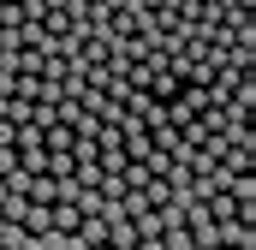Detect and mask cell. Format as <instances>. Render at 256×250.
Here are the masks:
<instances>
[{
    "label": "cell",
    "instance_id": "cell-1",
    "mask_svg": "<svg viewBox=\"0 0 256 250\" xmlns=\"http://www.w3.org/2000/svg\"><path fill=\"white\" fill-rule=\"evenodd\" d=\"M78 220H84L78 202H54V226H60V232H78Z\"/></svg>",
    "mask_w": 256,
    "mask_h": 250
},
{
    "label": "cell",
    "instance_id": "cell-2",
    "mask_svg": "<svg viewBox=\"0 0 256 250\" xmlns=\"http://www.w3.org/2000/svg\"><path fill=\"white\" fill-rule=\"evenodd\" d=\"M167 120H173V125H185V120H196V108H191V102H185V96H179V102L167 108Z\"/></svg>",
    "mask_w": 256,
    "mask_h": 250
}]
</instances>
